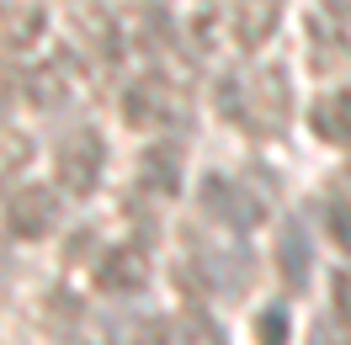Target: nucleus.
Here are the masks:
<instances>
[{
    "instance_id": "nucleus-3",
    "label": "nucleus",
    "mask_w": 351,
    "mask_h": 345,
    "mask_svg": "<svg viewBox=\"0 0 351 345\" xmlns=\"http://www.w3.org/2000/svg\"><path fill=\"white\" fill-rule=\"evenodd\" d=\"M176 86L165 80V75H138V80H128L123 86V101H117V112H123V123H128L133 133H160L176 123Z\"/></svg>"
},
{
    "instance_id": "nucleus-5",
    "label": "nucleus",
    "mask_w": 351,
    "mask_h": 345,
    "mask_svg": "<svg viewBox=\"0 0 351 345\" xmlns=\"http://www.w3.org/2000/svg\"><path fill=\"white\" fill-rule=\"evenodd\" d=\"M202 207L223 223H234V229H256L266 218V202L256 192H245L240 181H229V175H208L202 181Z\"/></svg>"
},
{
    "instance_id": "nucleus-1",
    "label": "nucleus",
    "mask_w": 351,
    "mask_h": 345,
    "mask_svg": "<svg viewBox=\"0 0 351 345\" xmlns=\"http://www.w3.org/2000/svg\"><path fill=\"white\" fill-rule=\"evenodd\" d=\"M101 165H107V144L96 128H69L59 138V154H53V170H59V186L75 196H90L101 186Z\"/></svg>"
},
{
    "instance_id": "nucleus-11",
    "label": "nucleus",
    "mask_w": 351,
    "mask_h": 345,
    "mask_svg": "<svg viewBox=\"0 0 351 345\" xmlns=\"http://www.w3.org/2000/svg\"><path fill=\"white\" fill-rule=\"evenodd\" d=\"M282 22V0H234V43L261 48Z\"/></svg>"
},
{
    "instance_id": "nucleus-12",
    "label": "nucleus",
    "mask_w": 351,
    "mask_h": 345,
    "mask_svg": "<svg viewBox=\"0 0 351 345\" xmlns=\"http://www.w3.org/2000/svg\"><path fill=\"white\" fill-rule=\"evenodd\" d=\"M138 181L160 196H176L181 192V149L176 144H149L138 154Z\"/></svg>"
},
{
    "instance_id": "nucleus-6",
    "label": "nucleus",
    "mask_w": 351,
    "mask_h": 345,
    "mask_svg": "<svg viewBox=\"0 0 351 345\" xmlns=\"http://www.w3.org/2000/svg\"><path fill=\"white\" fill-rule=\"evenodd\" d=\"M144 281H149V260L133 244L107 250L96 260V292H107V298H133V292H144Z\"/></svg>"
},
{
    "instance_id": "nucleus-17",
    "label": "nucleus",
    "mask_w": 351,
    "mask_h": 345,
    "mask_svg": "<svg viewBox=\"0 0 351 345\" xmlns=\"http://www.w3.org/2000/svg\"><path fill=\"white\" fill-rule=\"evenodd\" d=\"M325 218H330V239H335V244L351 255V202H341V196H335Z\"/></svg>"
},
{
    "instance_id": "nucleus-15",
    "label": "nucleus",
    "mask_w": 351,
    "mask_h": 345,
    "mask_svg": "<svg viewBox=\"0 0 351 345\" xmlns=\"http://www.w3.org/2000/svg\"><path fill=\"white\" fill-rule=\"evenodd\" d=\"M213 107H219L229 123H240V117H245V80H240V75H223L219 86H213Z\"/></svg>"
},
{
    "instance_id": "nucleus-4",
    "label": "nucleus",
    "mask_w": 351,
    "mask_h": 345,
    "mask_svg": "<svg viewBox=\"0 0 351 345\" xmlns=\"http://www.w3.org/2000/svg\"><path fill=\"white\" fill-rule=\"evenodd\" d=\"M5 229L16 239H48L59 229V192H48V186H16L5 196Z\"/></svg>"
},
{
    "instance_id": "nucleus-13",
    "label": "nucleus",
    "mask_w": 351,
    "mask_h": 345,
    "mask_svg": "<svg viewBox=\"0 0 351 345\" xmlns=\"http://www.w3.org/2000/svg\"><path fill=\"white\" fill-rule=\"evenodd\" d=\"M27 101H32V107H43V112L64 107V101H69L64 69H59V64H38L32 75H27Z\"/></svg>"
},
{
    "instance_id": "nucleus-19",
    "label": "nucleus",
    "mask_w": 351,
    "mask_h": 345,
    "mask_svg": "<svg viewBox=\"0 0 351 345\" xmlns=\"http://www.w3.org/2000/svg\"><path fill=\"white\" fill-rule=\"evenodd\" d=\"M330 298H335V314H341V319H346V329H351V266H341V271H335Z\"/></svg>"
},
{
    "instance_id": "nucleus-8",
    "label": "nucleus",
    "mask_w": 351,
    "mask_h": 345,
    "mask_svg": "<svg viewBox=\"0 0 351 345\" xmlns=\"http://www.w3.org/2000/svg\"><path fill=\"white\" fill-rule=\"evenodd\" d=\"M277 271H282L287 292H304L308 287V271H314V250H308V234L298 218H287L277 229Z\"/></svg>"
},
{
    "instance_id": "nucleus-14",
    "label": "nucleus",
    "mask_w": 351,
    "mask_h": 345,
    "mask_svg": "<svg viewBox=\"0 0 351 345\" xmlns=\"http://www.w3.org/2000/svg\"><path fill=\"white\" fill-rule=\"evenodd\" d=\"M176 324V345H223V329L202 308H186L181 319H171Z\"/></svg>"
},
{
    "instance_id": "nucleus-21",
    "label": "nucleus",
    "mask_w": 351,
    "mask_h": 345,
    "mask_svg": "<svg viewBox=\"0 0 351 345\" xmlns=\"http://www.w3.org/2000/svg\"><path fill=\"white\" fill-rule=\"evenodd\" d=\"M11 107V80H5V75H0V112Z\"/></svg>"
},
{
    "instance_id": "nucleus-2",
    "label": "nucleus",
    "mask_w": 351,
    "mask_h": 345,
    "mask_svg": "<svg viewBox=\"0 0 351 345\" xmlns=\"http://www.w3.org/2000/svg\"><path fill=\"white\" fill-rule=\"evenodd\" d=\"M287 112H293V90H287V75L277 64L256 69L245 80V133H282L287 128Z\"/></svg>"
},
{
    "instance_id": "nucleus-18",
    "label": "nucleus",
    "mask_w": 351,
    "mask_h": 345,
    "mask_svg": "<svg viewBox=\"0 0 351 345\" xmlns=\"http://www.w3.org/2000/svg\"><path fill=\"white\" fill-rule=\"evenodd\" d=\"M256 335H261L266 345H287V314L282 308H266L261 319H256Z\"/></svg>"
},
{
    "instance_id": "nucleus-7",
    "label": "nucleus",
    "mask_w": 351,
    "mask_h": 345,
    "mask_svg": "<svg viewBox=\"0 0 351 345\" xmlns=\"http://www.w3.org/2000/svg\"><path fill=\"white\" fill-rule=\"evenodd\" d=\"M112 22L123 32V43H138V48H154L165 32H171V16L154 5V0H107Z\"/></svg>"
},
{
    "instance_id": "nucleus-20",
    "label": "nucleus",
    "mask_w": 351,
    "mask_h": 345,
    "mask_svg": "<svg viewBox=\"0 0 351 345\" xmlns=\"http://www.w3.org/2000/svg\"><path fill=\"white\" fill-rule=\"evenodd\" d=\"M133 345H176V324L171 319H149L138 335H133Z\"/></svg>"
},
{
    "instance_id": "nucleus-16",
    "label": "nucleus",
    "mask_w": 351,
    "mask_h": 345,
    "mask_svg": "<svg viewBox=\"0 0 351 345\" xmlns=\"http://www.w3.org/2000/svg\"><path fill=\"white\" fill-rule=\"evenodd\" d=\"M308 345H351V329L341 314H325V319L308 324Z\"/></svg>"
},
{
    "instance_id": "nucleus-9",
    "label": "nucleus",
    "mask_w": 351,
    "mask_h": 345,
    "mask_svg": "<svg viewBox=\"0 0 351 345\" xmlns=\"http://www.w3.org/2000/svg\"><path fill=\"white\" fill-rule=\"evenodd\" d=\"M308 123H314V133H319L325 144L351 149V90H346V86L325 90V96L314 101V112H308Z\"/></svg>"
},
{
    "instance_id": "nucleus-22",
    "label": "nucleus",
    "mask_w": 351,
    "mask_h": 345,
    "mask_svg": "<svg viewBox=\"0 0 351 345\" xmlns=\"http://www.w3.org/2000/svg\"><path fill=\"white\" fill-rule=\"evenodd\" d=\"M5 16H11V0H0V32H5Z\"/></svg>"
},
{
    "instance_id": "nucleus-10",
    "label": "nucleus",
    "mask_w": 351,
    "mask_h": 345,
    "mask_svg": "<svg viewBox=\"0 0 351 345\" xmlns=\"http://www.w3.org/2000/svg\"><path fill=\"white\" fill-rule=\"evenodd\" d=\"M48 32V11L38 0H11V16H5V32H0V48L5 53H27L38 48Z\"/></svg>"
}]
</instances>
